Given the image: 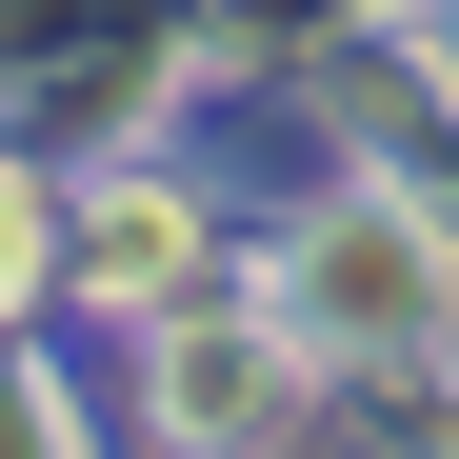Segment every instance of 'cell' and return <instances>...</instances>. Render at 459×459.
<instances>
[{
  "label": "cell",
  "instance_id": "obj_2",
  "mask_svg": "<svg viewBox=\"0 0 459 459\" xmlns=\"http://www.w3.org/2000/svg\"><path fill=\"white\" fill-rule=\"evenodd\" d=\"M81 280H100V299H180V280H200V200H180V180H120V200L81 220Z\"/></svg>",
  "mask_w": 459,
  "mask_h": 459
},
{
  "label": "cell",
  "instance_id": "obj_1",
  "mask_svg": "<svg viewBox=\"0 0 459 459\" xmlns=\"http://www.w3.org/2000/svg\"><path fill=\"white\" fill-rule=\"evenodd\" d=\"M280 320H299V359H420L459 320V260H439L420 200H320L280 260Z\"/></svg>",
  "mask_w": 459,
  "mask_h": 459
},
{
  "label": "cell",
  "instance_id": "obj_3",
  "mask_svg": "<svg viewBox=\"0 0 459 459\" xmlns=\"http://www.w3.org/2000/svg\"><path fill=\"white\" fill-rule=\"evenodd\" d=\"M40 260H60V200H40L21 160H0V320H21V299H40Z\"/></svg>",
  "mask_w": 459,
  "mask_h": 459
},
{
  "label": "cell",
  "instance_id": "obj_4",
  "mask_svg": "<svg viewBox=\"0 0 459 459\" xmlns=\"http://www.w3.org/2000/svg\"><path fill=\"white\" fill-rule=\"evenodd\" d=\"M420 60H439V100H459V0H420Z\"/></svg>",
  "mask_w": 459,
  "mask_h": 459
}]
</instances>
